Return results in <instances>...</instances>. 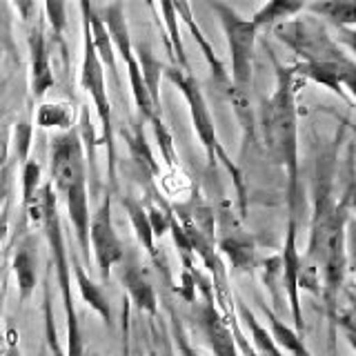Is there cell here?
Wrapping results in <instances>:
<instances>
[{
    "instance_id": "1",
    "label": "cell",
    "mask_w": 356,
    "mask_h": 356,
    "mask_svg": "<svg viewBox=\"0 0 356 356\" xmlns=\"http://www.w3.org/2000/svg\"><path fill=\"white\" fill-rule=\"evenodd\" d=\"M263 131L267 152L287 176L289 207L296 203L298 189V125H296V74L294 67L276 63V87L265 103Z\"/></svg>"
},
{
    "instance_id": "2",
    "label": "cell",
    "mask_w": 356,
    "mask_h": 356,
    "mask_svg": "<svg viewBox=\"0 0 356 356\" xmlns=\"http://www.w3.org/2000/svg\"><path fill=\"white\" fill-rule=\"evenodd\" d=\"M51 187L67 205L78 248L89 256V203H87V170L83 140L76 127L67 129L51 140Z\"/></svg>"
},
{
    "instance_id": "3",
    "label": "cell",
    "mask_w": 356,
    "mask_h": 356,
    "mask_svg": "<svg viewBox=\"0 0 356 356\" xmlns=\"http://www.w3.org/2000/svg\"><path fill=\"white\" fill-rule=\"evenodd\" d=\"M40 200H42V222L40 227L47 238L56 278H58L65 318H67V356H85V341L81 332V323H78L74 296H72V267H70V252L65 245L63 222L58 216V198L51 183H44L40 187Z\"/></svg>"
},
{
    "instance_id": "4",
    "label": "cell",
    "mask_w": 356,
    "mask_h": 356,
    "mask_svg": "<svg viewBox=\"0 0 356 356\" xmlns=\"http://www.w3.org/2000/svg\"><path fill=\"white\" fill-rule=\"evenodd\" d=\"M165 76H167V81L174 83L178 89H181L183 98L187 100L189 116H192V122H194V131H196V136H198L200 145H203L205 156H207V167H216V163H222L227 167V172L234 176V181H236V189L241 194V205L245 209V192H243L241 172H238V167L229 161L225 149L220 147L218 134L214 127V118H211V111L207 107L205 94H203V89H200L198 81L189 72H181V70H176V67L167 70Z\"/></svg>"
},
{
    "instance_id": "5",
    "label": "cell",
    "mask_w": 356,
    "mask_h": 356,
    "mask_svg": "<svg viewBox=\"0 0 356 356\" xmlns=\"http://www.w3.org/2000/svg\"><path fill=\"white\" fill-rule=\"evenodd\" d=\"M211 11H216L220 27L225 31L227 47H229V60L232 72L229 81L232 87L248 92L252 85V72H254V47H256V27L250 18H243L236 9L227 3H209Z\"/></svg>"
},
{
    "instance_id": "6",
    "label": "cell",
    "mask_w": 356,
    "mask_h": 356,
    "mask_svg": "<svg viewBox=\"0 0 356 356\" xmlns=\"http://www.w3.org/2000/svg\"><path fill=\"white\" fill-rule=\"evenodd\" d=\"M274 36L303 63H343L350 58L314 16L289 18L274 27Z\"/></svg>"
},
{
    "instance_id": "7",
    "label": "cell",
    "mask_w": 356,
    "mask_h": 356,
    "mask_svg": "<svg viewBox=\"0 0 356 356\" xmlns=\"http://www.w3.org/2000/svg\"><path fill=\"white\" fill-rule=\"evenodd\" d=\"M350 220V189L343 196L341 211L337 216V222L330 232V238L325 245V254H323V298H325V307L330 314L332 330L339 323V296L341 287L345 283V272H348V252H345V232H348Z\"/></svg>"
},
{
    "instance_id": "8",
    "label": "cell",
    "mask_w": 356,
    "mask_h": 356,
    "mask_svg": "<svg viewBox=\"0 0 356 356\" xmlns=\"http://www.w3.org/2000/svg\"><path fill=\"white\" fill-rule=\"evenodd\" d=\"M96 11L105 22L111 44H114V51L120 54V58L127 65L134 103H136V107L140 109L143 118L152 120L154 116H159V111H156L152 105V98L147 94V87H145L138 60H136V56H134V42L129 38V27H127V20H125V7H122V3H111L107 7H96Z\"/></svg>"
},
{
    "instance_id": "9",
    "label": "cell",
    "mask_w": 356,
    "mask_h": 356,
    "mask_svg": "<svg viewBox=\"0 0 356 356\" xmlns=\"http://www.w3.org/2000/svg\"><path fill=\"white\" fill-rule=\"evenodd\" d=\"M81 87L92 96L96 114L100 120V136L98 145H107L109 152V176L114 181V129H111V105L107 98V89H105V70L100 65L94 42H92V33H89V25L83 18V65H81Z\"/></svg>"
},
{
    "instance_id": "10",
    "label": "cell",
    "mask_w": 356,
    "mask_h": 356,
    "mask_svg": "<svg viewBox=\"0 0 356 356\" xmlns=\"http://www.w3.org/2000/svg\"><path fill=\"white\" fill-rule=\"evenodd\" d=\"M192 276H194V283L200 289V300H198L196 314H198L200 330L205 334L209 350L214 352V356H241L238 348H236V341H234L232 332H229L227 321L216 305L211 281H207L205 276H200L196 270L192 272Z\"/></svg>"
},
{
    "instance_id": "11",
    "label": "cell",
    "mask_w": 356,
    "mask_h": 356,
    "mask_svg": "<svg viewBox=\"0 0 356 356\" xmlns=\"http://www.w3.org/2000/svg\"><path fill=\"white\" fill-rule=\"evenodd\" d=\"M89 241H92L98 274L103 278V283H107L111 276V267L125 259V245L118 238L114 220H111L109 194L103 198L100 207L94 211L92 218H89Z\"/></svg>"
},
{
    "instance_id": "12",
    "label": "cell",
    "mask_w": 356,
    "mask_h": 356,
    "mask_svg": "<svg viewBox=\"0 0 356 356\" xmlns=\"http://www.w3.org/2000/svg\"><path fill=\"white\" fill-rule=\"evenodd\" d=\"M278 265H281V276H283V289L289 300V312H292L294 321V332L298 337H305V323H303V309H300V298H298V276H300V254L296 248V220L294 216L287 222V234H285V245L283 252L278 256Z\"/></svg>"
},
{
    "instance_id": "13",
    "label": "cell",
    "mask_w": 356,
    "mask_h": 356,
    "mask_svg": "<svg viewBox=\"0 0 356 356\" xmlns=\"http://www.w3.org/2000/svg\"><path fill=\"white\" fill-rule=\"evenodd\" d=\"M292 67H294L296 76L307 78L312 83L325 85L334 94H339V98L348 100L350 105H354L352 94H354L356 65L352 58L343 60V63H296Z\"/></svg>"
},
{
    "instance_id": "14",
    "label": "cell",
    "mask_w": 356,
    "mask_h": 356,
    "mask_svg": "<svg viewBox=\"0 0 356 356\" xmlns=\"http://www.w3.org/2000/svg\"><path fill=\"white\" fill-rule=\"evenodd\" d=\"M29 70H31V98L40 100L54 87V74L49 65V44L44 33V20L38 18L29 29Z\"/></svg>"
},
{
    "instance_id": "15",
    "label": "cell",
    "mask_w": 356,
    "mask_h": 356,
    "mask_svg": "<svg viewBox=\"0 0 356 356\" xmlns=\"http://www.w3.org/2000/svg\"><path fill=\"white\" fill-rule=\"evenodd\" d=\"M11 270L16 274L20 303H25V300L31 298L33 289L38 285V243L33 234H27L18 243L14 259H11Z\"/></svg>"
},
{
    "instance_id": "16",
    "label": "cell",
    "mask_w": 356,
    "mask_h": 356,
    "mask_svg": "<svg viewBox=\"0 0 356 356\" xmlns=\"http://www.w3.org/2000/svg\"><path fill=\"white\" fill-rule=\"evenodd\" d=\"M81 11H83V18L87 20V25H89V33H92V42H94L98 60H100V65H103V70L107 67L111 81H114V85L118 87L120 78H118V70H116V51H114V44H111L105 22L98 16L96 5H92V3H81Z\"/></svg>"
},
{
    "instance_id": "17",
    "label": "cell",
    "mask_w": 356,
    "mask_h": 356,
    "mask_svg": "<svg viewBox=\"0 0 356 356\" xmlns=\"http://www.w3.org/2000/svg\"><path fill=\"white\" fill-rule=\"evenodd\" d=\"M122 285H125L131 303L136 305L138 312H147V314L156 316V312H159L156 289L149 281L147 272H145L138 263H129L125 270H122Z\"/></svg>"
},
{
    "instance_id": "18",
    "label": "cell",
    "mask_w": 356,
    "mask_h": 356,
    "mask_svg": "<svg viewBox=\"0 0 356 356\" xmlns=\"http://www.w3.org/2000/svg\"><path fill=\"white\" fill-rule=\"evenodd\" d=\"M70 265L74 270V276H76V285L78 289H81V296L85 298V303L92 307L96 314L105 321V325L111 327L114 325V316H111V307H109V298L107 294L103 292V287L96 285L92 278L87 276L85 267L81 263V259H78V254L70 252Z\"/></svg>"
},
{
    "instance_id": "19",
    "label": "cell",
    "mask_w": 356,
    "mask_h": 356,
    "mask_svg": "<svg viewBox=\"0 0 356 356\" xmlns=\"http://www.w3.org/2000/svg\"><path fill=\"white\" fill-rule=\"evenodd\" d=\"M174 11H176V16H181V18L185 20L187 29L194 33V40L198 42V47H200V51H203L205 60L209 63V67H211V74L216 76V81L225 85V89H229V87H232L229 74L225 72V67H222V63L216 58V54H214V49H211V44H209L207 36L203 33V29H200V27L196 25V22H194V16H192V7H189L187 3H176V5H174Z\"/></svg>"
},
{
    "instance_id": "20",
    "label": "cell",
    "mask_w": 356,
    "mask_h": 356,
    "mask_svg": "<svg viewBox=\"0 0 356 356\" xmlns=\"http://www.w3.org/2000/svg\"><path fill=\"white\" fill-rule=\"evenodd\" d=\"M218 250L220 254L227 256L232 263V270H236V272H250L256 263L254 243L250 236H245L241 232H232L229 236L220 238Z\"/></svg>"
},
{
    "instance_id": "21",
    "label": "cell",
    "mask_w": 356,
    "mask_h": 356,
    "mask_svg": "<svg viewBox=\"0 0 356 356\" xmlns=\"http://www.w3.org/2000/svg\"><path fill=\"white\" fill-rule=\"evenodd\" d=\"M300 11H305V3H300V0H272V3L263 5L256 14L250 18L252 25L259 29H274L276 25H281V22L294 18Z\"/></svg>"
},
{
    "instance_id": "22",
    "label": "cell",
    "mask_w": 356,
    "mask_h": 356,
    "mask_svg": "<svg viewBox=\"0 0 356 356\" xmlns=\"http://www.w3.org/2000/svg\"><path fill=\"white\" fill-rule=\"evenodd\" d=\"M122 205L127 209V216L131 220V227L136 232L138 241L143 243L145 252L149 254V259L161 265V259H159V252H156V245H154V232H152V225H149V218H147V209L143 207V203H138L136 198H125L122 200Z\"/></svg>"
},
{
    "instance_id": "23",
    "label": "cell",
    "mask_w": 356,
    "mask_h": 356,
    "mask_svg": "<svg viewBox=\"0 0 356 356\" xmlns=\"http://www.w3.org/2000/svg\"><path fill=\"white\" fill-rule=\"evenodd\" d=\"M307 11L334 22L339 29H352L356 25V3L352 0H330V3H309Z\"/></svg>"
},
{
    "instance_id": "24",
    "label": "cell",
    "mask_w": 356,
    "mask_h": 356,
    "mask_svg": "<svg viewBox=\"0 0 356 356\" xmlns=\"http://www.w3.org/2000/svg\"><path fill=\"white\" fill-rule=\"evenodd\" d=\"M265 312V318H267V325H270V334H272V339L274 343L278 345V350H285L289 352L292 356H312V352L307 350V345L303 341V337H298V334L292 330V327H287L285 323H281L276 316H274V312L272 309H267L263 307Z\"/></svg>"
},
{
    "instance_id": "25",
    "label": "cell",
    "mask_w": 356,
    "mask_h": 356,
    "mask_svg": "<svg viewBox=\"0 0 356 356\" xmlns=\"http://www.w3.org/2000/svg\"><path fill=\"white\" fill-rule=\"evenodd\" d=\"M134 51H138V58H140V74H143V81H145V87H147V94L152 98V105L154 109L159 111L161 109V98H159V78L163 74V65L161 60H156L147 44H134Z\"/></svg>"
},
{
    "instance_id": "26",
    "label": "cell",
    "mask_w": 356,
    "mask_h": 356,
    "mask_svg": "<svg viewBox=\"0 0 356 356\" xmlns=\"http://www.w3.org/2000/svg\"><path fill=\"white\" fill-rule=\"evenodd\" d=\"M236 309H238L241 318L245 321V325L250 327L252 341H254V345H256V350H254L256 354H261V356H285L281 350H278V345L274 343L270 330L261 325L259 318H256V316L252 314L248 305L241 303V300H238V307H236Z\"/></svg>"
},
{
    "instance_id": "27",
    "label": "cell",
    "mask_w": 356,
    "mask_h": 356,
    "mask_svg": "<svg viewBox=\"0 0 356 356\" xmlns=\"http://www.w3.org/2000/svg\"><path fill=\"white\" fill-rule=\"evenodd\" d=\"M161 11L165 16V25L170 36H167V42H170V49L176 58V70L181 72H189V63H187V56H185V47H183V40H181V29H178V16L174 11V3H163Z\"/></svg>"
},
{
    "instance_id": "28",
    "label": "cell",
    "mask_w": 356,
    "mask_h": 356,
    "mask_svg": "<svg viewBox=\"0 0 356 356\" xmlns=\"http://www.w3.org/2000/svg\"><path fill=\"white\" fill-rule=\"evenodd\" d=\"M20 178H22V209H27L33 200H36L40 187H42V167L38 161H25L22 163V172H20Z\"/></svg>"
},
{
    "instance_id": "29",
    "label": "cell",
    "mask_w": 356,
    "mask_h": 356,
    "mask_svg": "<svg viewBox=\"0 0 356 356\" xmlns=\"http://www.w3.org/2000/svg\"><path fill=\"white\" fill-rule=\"evenodd\" d=\"M72 109L63 105V103H56V105H40L38 107V114H36V122L40 127H63V129H72Z\"/></svg>"
},
{
    "instance_id": "30",
    "label": "cell",
    "mask_w": 356,
    "mask_h": 356,
    "mask_svg": "<svg viewBox=\"0 0 356 356\" xmlns=\"http://www.w3.org/2000/svg\"><path fill=\"white\" fill-rule=\"evenodd\" d=\"M127 140H129V147H131L134 159H136V163L143 167V170H147L149 174L159 172V167H156V161L152 159V154H149L147 140H145V134H143L140 125H136V131H134V136H127Z\"/></svg>"
},
{
    "instance_id": "31",
    "label": "cell",
    "mask_w": 356,
    "mask_h": 356,
    "mask_svg": "<svg viewBox=\"0 0 356 356\" xmlns=\"http://www.w3.org/2000/svg\"><path fill=\"white\" fill-rule=\"evenodd\" d=\"M170 321H172V337H174V343L178 348V354H181V356H200L194 345L189 343V337H187V332L183 327V323H181V318L176 316V312L172 307H170Z\"/></svg>"
},
{
    "instance_id": "32",
    "label": "cell",
    "mask_w": 356,
    "mask_h": 356,
    "mask_svg": "<svg viewBox=\"0 0 356 356\" xmlns=\"http://www.w3.org/2000/svg\"><path fill=\"white\" fill-rule=\"evenodd\" d=\"M42 11H44V18H47L51 22V27H54V36L56 38H60L63 36V29L67 25V5L65 3H44L42 5Z\"/></svg>"
},
{
    "instance_id": "33",
    "label": "cell",
    "mask_w": 356,
    "mask_h": 356,
    "mask_svg": "<svg viewBox=\"0 0 356 356\" xmlns=\"http://www.w3.org/2000/svg\"><path fill=\"white\" fill-rule=\"evenodd\" d=\"M149 122H152L154 129H156V138H159L161 152H163V156H165V163H167V165H174V163H176V156H174V147H172V136H170V131H167L165 125L161 122V116H154Z\"/></svg>"
},
{
    "instance_id": "34",
    "label": "cell",
    "mask_w": 356,
    "mask_h": 356,
    "mask_svg": "<svg viewBox=\"0 0 356 356\" xmlns=\"http://www.w3.org/2000/svg\"><path fill=\"white\" fill-rule=\"evenodd\" d=\"M147 218H149V225H152V232H154V238L156 236H163V234L170 229V218H172V211H165L161 207L152 205L147 209Z\"/></svg>"
},
{
    "instance_id": "35",
    "label": "cell",
    "mask_w": 356,
    "mask_h": 356,
    "mask_svg": "<svg viewBox=\"0 0 356 356\" xmlns=\"http://www.w3.org/2000/svg\"><path fill=\"white\" fill-rule=\"evenodd\" d=\"M29 143H31V125L29 122H18L16 127V149L20 161H27V152H29Z\"/></svg>"
},
{
    "instance_id": "36",
    "label": "cell",
    "mask_w": 356,
    "mask_h": 356,
    "mask_svg": "<svg viewBox=\"0 0 356 356\" xmlns=\"http://www.w3.org/2000/svg\"><path fill=\"white\" fill-rule=\"evenodd\" d=\"M9 234V198L5 200V205L0 207V248Z\"/></svg>"
},
{
    "instance_id": "37",
    "label": "cell",
    "mask_w": 356,
    "mask_h": 356,
    "mask_svg": "<svg viewBox=\"0 0 356 356\" xmlns=\"http://www.w3.org/2000/svg\"><path fill=\"white\" fill-rule=\"evenodd\" d=\"M5 356H22L20 345H18V341H16V334H11V341H9L7 350H5Z\"/></svg>"
},
{
    "instance_id": "38",
    "label": "cell",
    "mask_w": 356,
    "mask_h": 356,
    "mask_svg": "<svg viewBox=\"0 0 356 356\" xmlns=\"http://www.w3.org/2000/svg\"><path fill=\"white\" fill-rule=\"evenodd\" d=\"M154 356H172V350H170V348H167V345H165V348H163V352H156Z\"/></svg>"
}]
</instances>
